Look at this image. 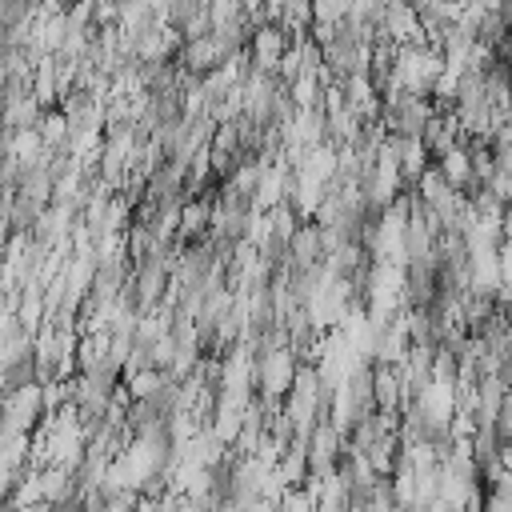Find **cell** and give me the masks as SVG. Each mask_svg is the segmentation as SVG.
Returning <instances> with one entry per match:
<instances>
[]
</instances>
